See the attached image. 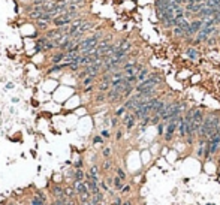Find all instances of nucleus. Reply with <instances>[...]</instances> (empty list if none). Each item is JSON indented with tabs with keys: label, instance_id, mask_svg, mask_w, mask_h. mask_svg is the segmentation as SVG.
<instances>
[{
	"label": "nucleus",
	"instance_id": "f257e3e1",
	"mask_svg": "<svg viewBox=\"0 0 220 205\" xmlns=\"http://www.w3.org/2000/svg\"><path fill=\"white\" fill-rule=\"evenodd\" d=\"M183 117V115H181ZM181 117L177 120H171L169 123L166 124V129H165V135H163V139H165V142H171L172 141V138H174V133H175V130H178V124H180V120Z\"/></svg>",
	"mask_w": 220,
	"mask_h": 205
},
{
	"label": "nucleus",
	"instance_id": "f03ea898",
	"mask_svg": "<svg viewBox=\"0 0 220 205\" xmlns=\"http://www.w3.org/2000/svg\"><path fill=\"white\" fill-rule=\"evenodd\" d=\"M50 195L52 201H57V199H65V186L60 184V183H52L50 184Z\"/></svg>",
	"mask_w": 220,
	"mask_h": 205
},
{
	"label": "nucleus",
	"instance_id": "7ed1b4c3",
	"mask_svg": "<svg viewBox=\"0 0 220 205\" xmlns=\"http://www.w3.org/2000/svg\"><path fill=\"white\" fill-rule=\"evenodd\" d=\"M87 21H88V20H87L85 17H78L76 20H74V21H72V24L69 26V34H70V38H72V36L78 32V29L83 26L84 23H87Z\"/></svg>",
	"mask_w": 220,
	"mask_h": 205
},
{
	"label": "nucleus",
	"instance_id": "20e7f679",
	"mask_svg": "<svg viewBox=\"0 0 220 205\" xmlns=\"http://www.w3.org/2000/svg\"><path fill=\"white\" fill-rule=\"evenodd\" d=\"M204 27V20H196L193 23H190V27L187 30V36H193L201 32V29Z\"/></svg>",
	"mask_w": 220,
	"mask_h": 205
},
{
	"label": "nucleus",
	"instance_id": "39448f33",
	"mask_svg": "<svg viewBox=\"0 0 220 205\" xmlns=\"http://www.w3.org/2000/svg\"><path fill=\"white\" fill-rule=\"evenodd\" d=\"M65 57H66V52H65V51H59V50H57V52H54V54L51 56L50 65H51V66H52V65H60V63H63V61H65Z\"/></svg>",
	"mask_w": 220,
	"mask_h": 205
},
{
	"label": "nucleus",
	"instance_id": "423d86ee",
	"mask_svg": "<svg viewBox=\"0 0 220 205\" xmlns=\"http://www.w3.org/2000/svg\"><path fill=\"white\" fill-rule=\"evenodd\" d=\"M72 186H74V189H75V192H76L78 196H81V195H84V193H88V189H87L85 181H74Z\"/></svg>",
	"mask_w": 220,
	"mask_h": 205
},
{
	"label": "nucleus",
	"instance_id": "0eeeda50",
	"mask_svg": "<svg viewBox=\"0 0 220 205\" xmlns=\"http://www.w3.org/2000/svg\"><path fill=\"white\" fill-rule=\"evenodd\" d=\"M178 136H180V139H186L187 138V123L184 120V115L181 117L180 124H178Z\"/></svg>",
	"mask_w": 220,
	"mask_h": 205
},
{
	"label": "nucleus",
	"instance_id": "6e6552de",
	"mask_svg": "<svg viewBox=\"0 0 220 205\" xmlns=\"http://www.w3.org/2000/svg\"><path fill=\"white\" fill-rule=\"evenodd\" d=\"M124 186H126V181H123L119 175H114L112 177V189L115 192H121V189L124 187Z\"/></svg>",
	"mask_w": 220,
	"mask_h": 205
},
{
	"label": "nucleus",
	"instance_id": "1a4fd4ad",
	"mask_svg": "<svg viewBox=\"0 0 220 205\" xmlns=\"http://www.w3.org/2000/svg\"><path fill=\"white\" fill-rule=\"evenodd\" d=\"M65 196L69 198V199H78V195H76L75 189L72 184H69V186H65Z\"/></svg>",
	"mask_w": 220,
	"mask_h": 205
},
{
	"label": "nucleus",
	"instance_id": "9d476101",
	"mask_svg": "<svg viewBox=\"0 0 220 205\" xmlns=\"http://www.w3.org/2000/svg\"><path fill=\"white\" fill-rule=\"evenodd\" d=\"M34 26H36V29H38L39 32H47V30H50V23H47V21H43V20L34 21Z\"/></svg>",
	"mask_w": 220,
	"mask_h": 205
},
{
	"label": "nucleus",
	"instance_id": "9b49d317",
	"mask_svg": "<svg viewBox=\"0 0 220 205\" xmlns=\"http://www.w3.org/2000/svg\"><path fill=\"white\" fill-rule=\"evenodd\" d=\"M150 74H151V72H150V69H148V68L142 69V70L138 74V84H139V82H142V81H145L147 78L150 77Z\"/></svg>",
	"mask_w": 220,
	"mask_h": 205
},
{
	"label": "nucleus",
	"instance_id": "f8f14e48",
	"mask_svg": "<svg viewBox=\"0 0 220 205\" xmlns=\"http://www.w3.org/2000/svg\"><path fill=\"white\" fill-rule=\"evenodd\" d=\"M112 169V160L111 159H103V162L101 163V171L108 172Z\"/></svg>",
	"mask_w": 220,
	"mask_h": 205
},
{
	"label": "nucleus",
	"instance_id": "ddd939ff",
	"mask_svg": "<svg viewBox=\"0 0 220 205\" xmlns=\"http://www.w3.org/2000/svg\"><path fill=\"white\" fill-rule=\"evenodd\" d=\"M108 102V99H106V93H101V91H97V94L94 96V103H97V105H102V103Z\"/></svg>",
	"mask_w": 220,
	"mask_h": 205
},
{
	"label": "nucleus",
	"instance_id": "4468645a",
	"mask_svg": "<svg viewBox=\"0 0 220 205\" xmlns=\"http://www.w3.org/2000/svg\"><path fill=\"white\" fill-rule=\"evenodd\" d=\"M96 78H97V77H94V75H88V77H85L84 79L81 81V86H83V87L93 86V84H94V81H96Z\"/></svg>",
	"mask_w": 220,
	"mask_h": 205
},
{
	"label": "nucleus",
	"instance_id": "2eb2a0df",
	"mask_svg": "<svg viewBox=\"0 0 220 205\" xmlns=\"http://www.w3.org/2000/svg\"><path fill=\"white\" fill-rule=\"evenodd\" d=\"M186 56H189V59H192V60H196L198 57H199V52H198V50L196 48H187L186 50Z\"/></svg>",
	"mask_w": 220,
	"mask_h": 205
},
{
	"label": "nucleus",
	"instance_id": "dca6fc26",
	"mask_svg": "<svg viewBox=\"0 0 220 205\" xmlns=\"http://www.w3.org/2000/svg\"><path fill=\"white\" fill-rule=\"evenodd\" d=\"M29 202H30V204L32 205H48L47 204V202H43V201H41V199H39V198L36 196V195H30V198H29Z\"/></svg>",
	"mask_w": 220,
	"mask_h": 205
},
{
	"label": "nucleus",
	"instance_id": "f3484780",
	"mask_svg": "<svg viewBox=\"0 0 220 205\" xmlns=\"http://www.w3.org/2000/svg\"><path fill=\"white\" fill-rule=\"evenodd\" d=\"M114 171H115V175H119L123 181H126V180H127V174H126V171H124L121 166H115V169H114Z\"/></svg>",
	"mask_w": 220,
	"mask_h": 205
},
{
	"label": "nucleus",
	"instance_id": "a211bd4d",
	"mask_svg": "<svg viewBox=\"0 0 220 205\" xmlns=\"http://www.w3.org/2000/svg\"><path fill=\"white\" fill-rule=\"evenodd\" d=\"M130 190H132V186L129 184V183H126V186L121 189V192H120V196L123 198V196H127L129 193H130Z\"/></svg>",
	"mask_w": 220,
	"mask_h": 205
},
{
	"label": "nucleus",
	"instance_id": "6ab92c4d",
	"mask_svg": "<svg viewBox=\"0 0 220 205\" xmlns=\"http://www.w3.org/2000/svg\"><path fill=\"white\" fill-rule=\"evenodd\" d=\"M111 153H112L111 147H103V148H102V156H103V159H111Z\"/></svg>",
	"mask_w": 220,
	"mask_h": 205
},
{
	"label": "nucleus",
	"instance_id": "aec40b11",
	"mask_svg": "<svg viewBox=\"0 0 220 205\" xmlns=\"http://www.w3.org/2000/svg\"><path fill=\"white\" fill-rule=\"evenodd\" d=\"M99 187H101L102 192H108V193L111 192V187L106 184V181H105V180H101V181H99Z\"/></svg>",
	"mask_w": 220,
	"mask_h": 205
},
{
	"label": "nucleus",
	"instance_id": "412c9836",
	"mask_svg": "<svg viewBox=\"0 0 220 205\" xmlns=\"http://www.w3.org/2000/svg\"><path fill=\"white\" fill-rule=\"evenodd\" d=\"M34 195H36V196L39 198L41 201H43V202H47V204H48V199H47V195L43 193L42 190H36V192H34Z\"/></svg>",
	"mask_w": 220,
	"mask_h": 205
},
{
	"label": "nucleus",
	"instance_id": "4be33fe9",
	"mask_svg": "<svg viewBox=\"0 0 220 205\" xmlns=\"http://www.w3.org/2000/svg\"><path fill=\"white\" fill-rule=\"evenodd\" d=\"M126 112H129V111H127V109H126V106L123 105V106H120L119 109L115 111V114H114V115H115V117H121V115H124Z\"/></svg>",
	"mask_w": 220,
	"mask_h": 205
},
{
	"label": "nucleus",
	"instance_id": "5701e85b",
	"mask_svg": "<svg viewBox=\"0 0 220 205\" xmlns=\"http://www.w3.org/2000/svg\"><path fill=\"white\" fill-rule=\"evenodd\" d=\"M103 141H105V139H103L101 135H96V136L93 138V144H103Z\"/></svg>",
	"mask_w": 220,
	"mask_h": 205
},
{
	"label": "nucleus",
	"instance_id": "b1692460",
	"mask_svg": "<svg viewBox=\"0 0 220 205\" xmlns=\"http://www.w3.org/2000/svg\"><path fill=\"white\" fill-rule=\"evenodd\" d=\"M111 127H117V126H119V117H115V115H114V117H112V118H111Z\"/></svg>",
	"mask_w": 220,
	"mask_h": 205
},
{
	"label": "nucleus",
	"instance_id": "393cba45",
	"mask_svg": "<svg viewBox=\"0 0 220 205\" xmlns=\"http://www.w3.org/2000/svg\"><path fill=\"white\" fill-rule=\"evenodd\" d=\"M101 136L103 138V139H108V138H111V133H110V130H106V129H103L101 132Z\"/></svg>",
	"mask_w": 220,
	"mask_h": 205
},
{
	"label": "nucleus",
	"instance_id": "a878e982",
	"mask_svg": "<svg viewBox=\"0 0 220 205\" xmlns=\"http://www.w3.org/2000/svg\"><path fill=\"white\" fill-rule=\"evenodd\" d=\"M121 138H123V130H121V129H119V130H117V133H115V139H117V141H120Z\"/></svg>",
	"mask_w": 220,
	"mask_h": 205
},
{
	"label": "nucleus",
	"instance_id": "bb28decb",
	"mask_svg": "<svg viewBox=\"0 0 220 205\" xmlns=\"http://www.w3.org/2000/svg\"><path fill=\"white\" fill-rule=\"evenodd\" d=\"M92 90H94V84H93V86H88V87H85V88H84V93H90Z\"/></svg>",
	"mask_w": 220,
	"mask_h": 205
},
{
	"label": "nucleus",
	"instance_id": "cd10ccee",
	"mask_svg": "<svg viewBox=\"0 0 220 205\" xmlns=\"http://www.w3.org/2000/svg\"><path fill=\"white\" fill-rule=\"evenodd\" d=\"M78 205H92L90 201H83V202H78Z\"/></svg>",
	"mask_w": 220,
	"mask_h": 205
},
{
	"label": "nucleus",
	"instance_id": "c85d7f7f",
	"mask_svg": "<svg viewBox=\"0 0 220 205\" xmlns=\"http://www.w3.org/2000/svg\"><path fill=\"white\" fill-rule=\"evenodd\" d=\"M5 205H20V204H17L15 201H8V202H6Z\"/></svg>",
	"mask_w": 220,
	"mask_h": 205
},
{
	"label": "nucleus",
	"instance_id": "c756f323",
	"mask_svg": "<svg viewBox=\"0 0 220 205\" xmlns=\"http://www.w3.org/2000/svg\"><path fill=\"white\" fill-rule=\"evenodd\" d=\"M12 87H14V84H12V82H8V84H6V88H12Z\"/></svg>",
	"mask_w": 220,
	"mask_h": 205
},
{
	"label": "nucleus",
	"instance_id": "7c9ffc66",
	"mask_svg": "<svg viewBox=\"0 0 220 205\" xmlns=\"http://www.w3.org/2000/svg\"><path fill=\"white\" fill-rule=\"evenodd\" d=\"M48 205H57V204H56L54 201H51V202H50V204H48Z\"/></svg>",
	"mask_w": 220,
	"mask_h": 205
},
{
	"label": "nucleus",
	"instance_id": "2f4dec72",
	"mask_svg": "<svg viewBox=\"0 0 220 205\" xmlns=\"http://www.w3.org/2000/svg\"><path fill=\"white\" fill-rule=\"evenodd\" d=\"M207 205H214V204H207Z\"/></svg>",
	"mask_w": 220,
	"mask_h": 205
},
{
	"label": "nucleus",
	"instance_id": "473e14b6",
	"mask_svg": "<svg viewBox=\"0 0 220 205\" xmlns=\"http://www.w3.org/2000/svg\"><path fill=\"white\" fill-rule=\"evenodd\" d=\"M219 177H220V172H219Z\"/></svg>",
	"mask_w": 220,
	"mask_h": 205
}]
</instances>
